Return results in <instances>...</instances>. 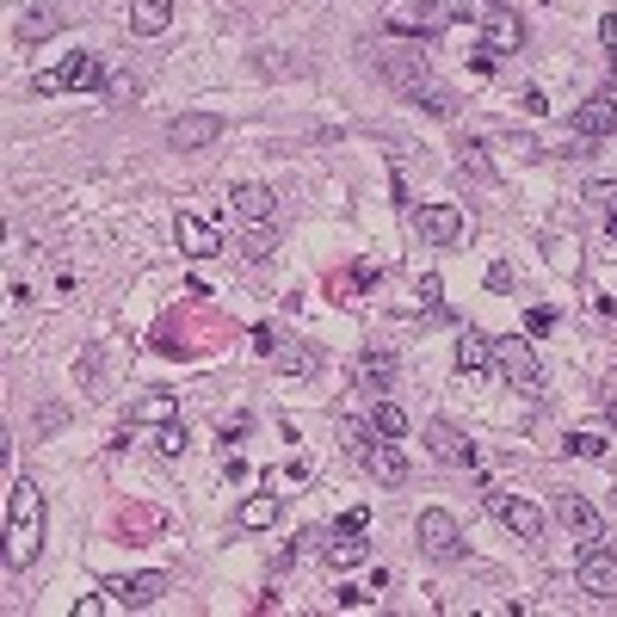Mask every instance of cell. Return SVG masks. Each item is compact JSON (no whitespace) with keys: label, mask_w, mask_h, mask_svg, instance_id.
<instances>
[{"label":"cell","mask_w":617,"mask_h":617,"mask_svg":"<svg viewBox=\"0 0 617 617\" xmlns=\"http://www.w3.org/2000/svg\"><path fill=\"white\" fill-rule=\"evenodd\" d=\"M266 253H272V235H266V223H253L241 235V260H266Z\"/></svg>","instance_id":"4316f807"},{"label":"cell","mask_w":617,"mask_h":617,"mask_svg":"<svg viewBox=\"0 0 617 617\" xmlns=\"http://www.w3.org/2000/svg\"><path fill=\"white\" fill-rule=\"evenodd\" d=\"M457 173H469V179H494V167H488V155H482V149H463Z\"/></svg>","instance_id":"4dcf8cb0"},{"label":"cell","mask_w":617,"mask_h":617,"mask_svg":"<svg viewBox=\"0 0 617 617\" xmlns=\"http://www.w3.org/2000/svg\"><path fill=\"white\" fill-rule=\"evenodd\" d=\"M334 531H352V537H358V531H371V506H346Z\"/></svg>","instance_id":"836d02e7"},{"label":"cell","mask_w":617,"mask_h":617,"mask_svg":"<svg viewBox=\"0 0 617 617\" xmlns=\"http://www.w3.org/2000/svg\"><path fill=\"white\" fill-rule=\"evenodd\" d=\"M599 44H605V50H617V13H605V19H599Z\"/></svg>","instance_id":"60d3db41"},{"label":"cell","mask_w":617,"mask_h":617,"mask_svg":"<svg viewBox=\"0 0 617 617\" xmlns=\"http://www.w3.org/2000/svg\"><path fill=\"white\" fill-rule=\"evenodd\" d=\"M99 87H105V99H130V93H136L130 75H112V81H99Z\"/></svg>","instance_id":"d590c367"},{"label":"cell","mask_w":617,"mask_h":617,"mask_svg":"<svg viewBox=\"0 0 617 617\" xmlns=\"http://www.w3.org/2000/svg\"><path fill=\"white\" fill-rule=\"evenodd\" d=\"M420 309L426 315H445V284L439 278H420Z\"/></svg>","instance_id":"f546056e"},{"label":"cell","mask_w":617,"mask_h":617,"mask_svg":"<svg viewBox=\"0 0 617 617\" xmlns=\"http://www.w3.org/2000/svg\"><path fill=\"white\" fill-rule=\"evenodd\" d=\"M371 432H377V426H371ZM371 432H365V426H358V420H346V432H340V439H346V451H352L358 463H365V457H371Z\"/></svg>","instance_id":"83f0119b"},{"label":"cell","mask_w":617,"mask_h":617,"mask_svg":"<svg viewBox=\"0 0 617 617\" xmlns=\"http://www.w3.org/2000/svg\"><path fill=\"white\" fill-rule=\"evenodd\" d=\"M371 426H377V439H408V414L395 408V402H377V408H371Z\"/></svg>","instance_id":"d4e9b609"},{"label":"cell","mask_w":617,"mask_h":617,"mask_svg":"<svg viewBox=\"0 0 617 617\" xmlns=\"http://www.w3.org/2000/svg\"><path fill=\"white\" fill-rule=\"evenodd\" d=\"M173 235L186 241V253H192V260H210V253H223V235H216L210 223H198L192 210H179V216H173Z\"/></svg>","instance_id":"e0dca14e"},{"label":"cell","mask_w":617,"mask_h":617,"mask_svg":"<svg viewBox=\"0 0 617 617\" xmlns=\"http://www.w3.org/2000/svg\"><path fill=\"white\" fill-rule=\"evenodd\" d=\"M377 68H383V81H389L395 93H408L414 105H420V93L432 87L426 56H420V50H377Z\"/></svg>","instance_id":"8992f818"},{"label":"cell","mask_w":617,"mask_h":617,"mask_svg":"<svg viewBox=\"0 0 617 617\" xmlns=\"http://www.w3.org/2000/svg\"><path fill=\"white\" fill-rule=\"evenodd\" d=\"M235 210L247 223H272V192L266 186H235Z\"/></svg>","instance_id":"cb8c5ba5"},{"label":"cell","mask_w":617,"mask_h":617,"mask_svg":"<svg viewBox=\"0 0 617 617\" xmlns=\"http://www.w3.org/2000/svg\"><path fill=\"white\" fill-rule=\"evenodd\" d=\"M426 445H432V457L451 463V469H476V445H469L457 426H445V420H439V426H426Z\"/></svg>","instance_id":"9a60e30c"},{"label":"cell","mask_w":617,"mask_h":617,"mask_svg":"<svg viewBox=\"0 0 617 617\" xmlns=\"http://www.w3.org/2000/svg\"><path fill=\"white\" fill-rule=\"evenodd\" d=\"M550 328H556V315H550V309H531V315H525V334H531V340H543Z\"/></svg>","instance_id":"e575fe53"},{"label":"cell","mask_w":617,"mask_h":617,"mask_svg":"<svg viewBox=\"0 0 617 617\" xmlns=\"http://www.w3.org/2000/svg\"><path fill=\"white\" fill-rule=\"evenodd\" d=\"M494 371H500V383H506V389H537V383H543L537 352H531V340H519V334L494 340Z\"/></svg>","instance_id":"7a4b0ae2"},{"label":"cell","mask_w":617,"mask_h":617,"mask_svg":"<svg viewBox=\"0 0 617 617\" xmlns=\"http://www.w3.org/2000/svg\"><path fill=\"white\" fill-rule=\"evenodd\" d=\"M519 13L506 7V0H482V50L488 56H506V50H519Z\"/></svg>","instance_id":"ba28073f"},{"label":"cell","mask_w":617,"mask_h":617,"mask_svg":"<svg viewBox=\"0 0 617 617\" xmlns=\"http://www.w3.org/2000/svg\"><path fill=\"white\" fill-rule=\"evenodd\" d=\"M321 556H328V568H358V562L371 556V543H365V531H358V537H352V531H340Z\"/></svg>","instance_id":"7402d4cb"},{"label":"cell","mask_w":617,"mask_h":617,"mask_svg":"<svg viewBox=\"0 0 617 617\" xmlns=\"http://www.w3.org/2000/svg\"><path fill=\"white\" fill-rule=\"evenodd\" d=\"M488 513H494L506 531H513V537H525V543H537V537H543V513H537V506H531L525 494L494 488V494H488Z\"/></svg>","instance_id":"52a82bcc"},{"label":"cell","mask_w":617,"mask_h":617,"mask_svg":"<svg viewBox=\"0 0 617 617\" xmlns=\"http://www.w3.org/2000/svg\"><path fill=\"white\" fill-rule=\"evenodd\" d=\"M99 81V62L87 50L62 56V68H50V75H31V93H75V87H93Z\"/></svg>","instance_id":"9c48e42d"},{"label":"cell","mask_w":617,"mask_h":617,"mask_svg":"<svg viewBox=\"0 0 617 617\" xmlns=\"http://www.w3.org/2000/svg\"><path fill=\"white\" fill-rule=\"evenodd\" d=\"M44 550V494L31 476L7 488V568H31Z\"/></svg>","instance_id":"6da1fadb"},{"label":"cell","mask_w":617,"mask_h":617,"mask_svg":"<svg viewBox=\"0 0 617 617\" xmlns=\"http://www.w3.org/2000/svg\"><path fill=\"white\" fill-rule=\"evenodd\" d=\"M482 13V0H426V7L408 19H395V31H420V38H439V31H451L457 19H476Z\"/></svg>","instance_id":"5b68a950"},{"label":"cell","mask_w":617,"mask_h":617,"mask_svg":"<svg viewBox=\"0 0 617 617\" xmlns=\"http://www.w3.org/2000/svg\"><path fill=\"white\" fill-rule=\"evenodd\" d=\"M550 260H556V266H568V272H574V266H580V253H574V241H556V253H550Z\"/></svg>","instance_id":"8d00e7d4"},{"label":"cell","mask_w":617,"mask_h":617,"mask_svg":"<svg viewBox=\"0 0 617 617\" xmlns=\"http://www.w3.org/2000/svg\"><path fill=\"white\" fill-rule=\"evenodd\" d=\"M574 136L580 142H599V136H617V99H587V105H574Z\"/></svg>","instance_id":"5bb4252c"},{"label":"cell","mask_w":617,"mask_h":617,"mask_svg":"<svg viewBox=\"0 0 617 617\" xmlns=\"http://www.w3.org/2000/svg\"><path fill=\"white\" fill-rule=\"evenodd\" d=\"M556 519H562V531H574V537H599V506L580 500V494H562V500H556Z\"/></svg>","instance_id":"ffe728a7"},{"label":"cell","mask_w":617,"mask_h":617,"mask_svg":"<svg viewBox=\"0 0 617 617\" xmlns=\"http://www.w3.org/2000/svg\"><path fill=\"white\" fill-rule=\"evenodd\" d=\"M371 476L383 482V488H402L408 482V457H402V445H395V439H383V445H371Z\"/></svg>","instance_id":"d6986e66"},{"label":"cell","mask_w":617,"mask_h":617,"mask_svg":"<svg viewBox=\"0 0 617 617\" xmlns=\"http://www.w3.org/2000/svg\"><path fill=\"white\" fill-rule=\"evenodd\" d=\"M278 513H284V506H278V494H247V500H241V513H235V519H241L247 531H266V525H272Z\"/></svg>","instance_id":"603a6c76"},{"label":"cell","mask_w":617,"mask_h":617,"mask_svg":"<svg viewBox=\"0 0 617 617\" xmlns=\"http://www.w3.org/2000/svg\"><path fill=\"white\" fill-rule=\"evenodd\" d=\"M216 136H223V118H216V112H179L173 130H167L173 149H210Z\"/></svg>","instance_id":"7c38bea8"},{"label":"cell","mask_w":617,"mask_h":617,"mask_svg":"<svg viewBox=\"0 0 617 617\" xmlns=\"http://www.w3.org/2000/svg\"><path fill=\"white\" fill-rule=\"evenodd\" d=\"M488 290H513V266H488Z\"/></svg>","instance_id":"74e56055"},{"label":"cell","mask_w":617,"mask_h":617,"mask_svg":"<svg viewBox=\"0 0 617 617\" xmlns=\"http://www.w3.org/2000/svg\"><path fill=\"white\" fill-rule=\"evenodd\" d=\"M414 229H420L426 247H451V241L463 235V210H457V204H420V210H414Z\"/></svg>","instance_id":"8fae6325"},{"label":"cell","mask_w":617,"mask_h":617,"mask_svg":"<svg viewBox=\"0 0 617 617\" xmlns=\"http://www.w3.org/2000/svg\"><path fill=\"white\" fill-rule=\"evenodd\" d=\"M605 420H611V426H617V395H611V402H605Z\"/></svg>","instance_id":"ee69618b"},{"label":"cell","mask_w":617,"mask_h":617,"mask_svg":"<svg viewBox=\"0 0 617 617\" xmlns=\"http://www.w3.org/2000/svg\"><path fill=\"white\" fill-rule=\"evenodd\" d=\"M62 25H68V13H62V7H50V0H44V7H31V13H25V19L13 25V38H19V44L31 50V44H50V38H56Z\"/></svg>","instance_id":"2e32d148"},{"label":"cell","mask_w":617,"mask_h":617,"mask_svg":"<svg viewBox=\"0 0 617 617\" xmlns=\"http://www.w3.org/2000/svg\"><path fill=\"white\" fill-rule=\"evenodd\" d=\"M611 550H617V543H611Z\"/></svg>","instance_id":"f6af8a7d"},{"label":"cell","mask_w":617,"mask_h":617,"mask_svg":"<svg viewBox=\"0 0 617 617\" xmlns=\"http://www.w3.org/2000/svg\"><path fill=\"white\" fill-rule=\"evenodd\" d=\"M253 352H266L284 377H315V352H303L297 340H278L272 328H253Z\"/></svg>","instance_id":"30bf717a"},{"label":"cell","mask_w":617,"mask_h":617,"mask_svg":"<svg viewBox=\"0 0 617 617\" xmlns=\"http://www.w3.org/2000/svg\"><path fill=\"white\" fill-rule=\"evenodd\" d=\"M574 580H580V593L611 599L617 593V550L599 543V537H587V550H580V562H574Z\"/></svg>","instance_id":"3957f363"},{"label":"cell","mask_w":617,"mask_h":617,"mask_svg":"<svg viewBox=\"0 0 617 617\" xmlns=\"http://www.w3.org/2000/svg\"><path fill=\"white\" fill-rule=\"evenodd\" d=\"M605 229H611V241H617V210H605Z\"/></svg>","instance_id":"7bdbcfd3"},{"label":"cell","mask_w":617,"mask_h":617,"mask_svg":"<svg viewBox=\"0 0 617 617\" xmlns=\"http://www.w3.org/2000/svg\"><path fill=\"white\" fill-rule=\"evenodd\" d=\"M105 605H112V593H105V599H75V617H99Z\"/></svg>","instance_id":"b9f144b4"},{"label":"cell","mask_w":617,"mask_h":617,"mask_svg":"<svg viewBox=\"0 0 617 617\" xmlns=\"http://www.w3.org/2000/svg\"><path fill=\"white\" fill-rule=\"evenodd\" d=\"M340 605L358 611V605H371V593H365V587H340Z\"/></svg>","instance_id":"ab89813d"},{"label":"cell","mask_w":617,"mask_h":617,"mask_svg":"<svg viewBox=\"0 0 617 617\" xmlns=\"http://www.w3.org/2000/svg\"><path fill=\"white\" fill-rule=\"evenodd\" d=\"M587 204H599V210H617V179H593V186H587Z\"/></svg>","instance_id":"1f68e13d"},{"label":"cell","mask_w":617,"mask_h":617,"mask_svg":"<svg viewBox=\"0 0 617 617\" xmlns=\"http://www.w3.org/2000/svg\"><path fill=\"white\" fill-rule=\"evenodd\" d=\"M105 593H112L118 611H142V605H155L167 593V574H130V580H112Z\"/></svg>","instance_id":"4fadbf2b"},{"label":"cell","mask_w":617,"mask_h":617,"mask_svg":"<svg viewBox=\"0 0 617 617\" xmlns=\"http://www.w3.org/2000/svg\"><path fill=\"white\" fill-rule=\"evenodd\" d=\"M457 371H463V377L494 371V340H488L482 328H463V334H457Z\"/></svg>","instance_id":"ac0fdd59"},{"label":"cell","mask_w":617,"mask_h":617,"mask_svg":"<svg viewBox=\"0 0 617 617\" xmlns=\"http://www.w3.org/2000/svg\"><path fill=\"white\" fill-rule=\"evenodd\" d=\"M568 451H574V457H599L605 439H599V432H568Z\"/></svg>","instance_id":"d6a6232c"},{"label":"cell","mask_w":617,"mask_h":617,"mask_svg":"<svg viewBox=\"0 0 617 617\" xmlns=\"http://www.w3.org/2000/svg\"><path fill=\"white\" fill-rule=\"evenodd\" d=\"M130 25H136V38H161L173 25V0H130Z\"/></svg>","instance_id":"44dd1931"},{"label":"cell","mask_w":617,"mask_h":617,"mask_svg":"<svg viewBox=\"0 0 617 617\" xmlns=\"http://www.w3.org/2000/svg\"><path fill=\"white\" fill-rule=\"evenodd\" d=\"M389 371H395V358H389V352H365V383H371V395H383Z\"/></svg>","instance_id":"484cf974"},{"label":"cell","mask_w":617,"mask_h":617,"mask_svg":"<svg viewBox=\"0 0 617 617\" xmlns=\"http://www.w3.org/2000/svg\"><path fill=\"white\" fill-rule=\"evenodd\" d=\"M136 414H142V420H167V414H173V402H161V395H155V402H142Z\"/></svg>","instance_id":"f35d334b"},{"label":"cell","mask_w":617,"mask_h":617,"mask_svg":"<svg viewBox=\"0 0 617 617\" xmlns=\"http://www.w3.org/2000/svg\"><path fill=\"white\" fill-rule=\"evenodd\" d=\"M155 451H161V457H179V451H186V426H179V420L161 426V432H155Z\"/></svg>","instance_id":"f1b7e54d"},{"label":"cell","mask_w":617,"mask_h":617,"mask_svg":"<svg viewBox=\"0 0 617 617\" xmlns=\"http://www.w3.org/2000/svg\"><path fill=\"white\" fill-rule=\"evenodd\" d=\"M414 531H420V550H426L432 562H457V556H463V525L445 513V506H426Z\"/></svg>","instance_id":"277c9868"}]
</instances>
